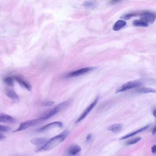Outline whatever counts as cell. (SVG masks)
Wrapping results in <instances>:
<instances>
[{
  "label": "cell",
  "instance_id": "16",
  "mask_svg": "<svg viewBox=\"0 0 156 156\" xmlns=\"http://www.w3.org/2000/svg\"><path fill=\"white\" fill-rule=\"evenodd\" d=\"M126 21L122 20L117 21L114 25L113 29L115 31H118L124 27L126 25Z\"/></svg>",
  "mask_w": 156,
  "mask_h": 156
},
{
  "label": "cell",
  "instance_id": "5",
  "mask_svg": "<svg viewBox=\"0 0 156 156\" xmlns=\"http://www.w3.org/2000/svg\"><path fill=\"white\" fill-rule=\"evenodd\" d=\"M61 110V108L59 106L57 105L55 107L45 112L39 118L43 121L53 116Z\"/></svg>",
  "mask_w": 156,
  "mask_h": 156
},
{
  "label": "cell",
  "instance_id": "19",
  "mask_svg": "<svg viewBox=\"0 0 156 156\" xmlns=\"http://www.w3.org/2000/svg\"><path fill=\"white\" fill-rule=\"evenodd\" d=\"M137 92L142 93H155V89L147 87H143L138 89Z\"/></svg>",
  "mask_w": 156,
  "mask_h": 156
},
{
  "label": "cell",
  "instance_id": "6",
  "mask_svg": "<svg viewBox=\"0 0 156 156\" xmlns=\"http://www.w3.org/2000/svg\"><path fill=\"white\" fill-rule=\"evenodd\" d=\"M98 98L99 96H98L94 101L86 108L78 119L76 121L77 122H80L85 118L92 109L96 105L98 99Z\"/></svg>",
  "mask_w": 156,
  "mask_h": 156
},
{
  "label": "cell",
  "instance_id": "26",
  "mask_svg": "<svg viewBox=\"0 0 156 156\" xmlns=\"http://www.w3.org/2000/svg\"><path fill=\"white\" fill-rule=\"evenodd\" d=\"M92 135L91 134H88L86 138V140L87 141H88L90 140L92 137Z\"/></svg>",
  "mask_w": 156,
  "mask_h": 156
},
{
  "label": "cell",
  "instance_id": "7",
  "mask_svg": "<svg viewBox=\"0 0 156 156\" xmlns=\"http://www.w3.org/2000/svg\"><path fill=\"white\" fill-rule=\"evenodd\" d=\"M94 68L92 67H86L79 69L68 73L66 76L67 78L76 77L86 73L92 70Z\"/></svg>",
  "mask_w": 156,
  "mask_h": 156
},
{
  "label": "cell",
  "instance_id": "29",
  "mask_svg": "<svg viewBox=\"0 0 156 156\" xmlns=\"http://www.w3.org/2000/svg\"><path fill=\"white\" fill-rule=\"evenodd\" d=\"M120 0H112L111 2L112 3H114L115 2H116L119 1Z\"/></svg>",
  "mask_w": 156,
  "mask_h": 156
},
{
  "label": "cell",
  "instance_id": "18",
  "mask_svg": "<svg viewBox=\"0 0 156 156\" xmlns=\"http://www.w3.org/2000/svg\"><path fill=\"white\" fill-rule=\"evenodd\" d=\"M133 24L135 26L140 27H146L148 25V23L141 20H134Z\"/></svg>",
  "mask_w": 156,
  "mask_h": 156
},
{
  "label": "cell",
  "instance_id": "30",
  "mask_svg": "<svg viewBox=\"0 0 156 156\" xmlns=\"http://www.w3.org/2000/svg\"><path fill=\"white\" fill-rule=\"evenodd\" d=\"M156 111L155 109L154 111L153 112V115L155 117L156 115Z\"/></svg>",
  "mask_w": 156,
  "mask_h": 156
},
{
  "label": "cell",
  "instance_id": "9",
  "mask_svg": "<svg viewBox=\"0 0 156 156\" xmlns=\"http://www.w3.org/2000/svg\"><path fill=\"white\" fill-rule=\"evenodd\" d=\"M15 121V119L11 115L5 113H0V122L13 123Z\"/></svg>",
  "mask_w": 156,
  "mask_h": 156
},
{
  "label": "cell",
  "instance_id": "12",
  "mask_svg": "<svg viewBox=\"0 0 156 156\" xmlns=\"http://www.w3.org/2000/svg\"><path fill=\"white\" fill-rule=\"evenodd\" d=\"M83 5L85 8L87 9H93L98 7L97 2L91 0H87L84 2Z\"/></svg>",
  "mask_w": 156,
  "mask_h": 156
},
{
  "label": "cell",
  "instance_id": "2",
  "mask_svg": "<svg viewBox=\"0 0 156 156\" xmlns=\"http://www.w3.org/2000/svg\"><path fill=\"white\" fill-rule=\"evenodd\" d=\"M43 121L40 118L37 119L28 120L21 122L18 127L13 131L16 132L24 130L30 127L36 125Z\"/></svg>",
  "mask_w": 156,
  "mask_h": 156
},
{
  "label": "cell",
  "instance_id": "22",
  "mask_svg": "<svg viewBox=\"0 0 156 156\" xmlns=\"http://www.w3.org/2000/svg\"><path fill=\"white\" fill-rule=\"evenodd\" d=\"M141 138V137L140 136L135 137L128 141L126 144L127 145L134 144L140 140Z\"/></svg>",
  "mask_w": 156,
  "mask_h": 156
},
{
  "label": "cell",
  "instance_id": "23",
  "mask_svg": "<svg viewBox=\"0 0 156 156\" xmlns=\"http://www.w3.org/2000/svg\"><path fill=\"white\" fill-rule=\"evenodd\" d=\"M10 130V128L9 127L0 125V132H8Z\"/></svg>",
  "mask_w": 156,
  "mask_h": 156
},
{
  "label": "cell",
  "instance_id": "8",
  "mask_svg": "<svg viewBox=\"0 0 156 156\" xmlns=\"http://www.w3.org/2000/svg\"><path fill=\"white\" fill-rule=\"evenodd\" d=\"M62 126V123L60 122H55L47 124L37 130V132H42L55 127H60Z\"/></svg>",
  "mask_w": 156,
  "mask_h": 156
},
{
  "label": "cell",
  "instance_id": "10",
  "mask_svg": "<svg viewBox=\"0 0 156 156\" xmlns=\"http://www.w3.org/2000/svg\"><path fill=\"white\" fill-rule=\"evenodd\" d=\"M150 124H148V125L146 126H145L140 129H139L135 131H134L133 132L127 134H126L125 135L123 136H122L119 139V140H123V139H125L128 138L131 136H134L138 133H140L142 132L143 131L147 130L148 128H149L150 127Z\"/></svg>",
  "mask_w": 156,
  "mask_h": 156
},
{
  "label": "cell",
  "instance_id": "28",
  "mask_svg": "<svg viewBox=\"0 0 156 156\" xmlns=\"http://www.w3.org/2000/svg\"><path fill=\"white\" fill-rule=\"evenodd\" d=\"M156 126H155L153 129L152 131V133L153 135H154L156 133Z\"/></svg>",
  "mask_w": 156,
  "mask_h": 156
},
{
  "label": "cell",
  "instance_id": "3",
  "mask_svg": "<svg viewBox=\"0 0 156 156\" xmlns=\"http://www.w3.org/2000/svg\"><path fill=\"white\" fill-rule=\"evenodd\" d=\"M141 85V83L138 81H129L124 84L116 90V93L122 92L127 90L138 87Z\"/></svg>",
  "mask_w": 156,
  "mask_h": 156
},
{
  "label": "cell",
  "instance_id": "20",
  "mask_svg": "<svg viewBox=\"0 0 156 156\" xmlns=\"http://www.w3.org/2000/svg\"><path fill=\"white\" fill-rule=\"evenodd\" d=\"M14 78L10 76L6 77L4 79L5 83L7 85L12 87L14 86Z\"/></svg>",
  "mask_w": 156,
  "mask_h": 156
},
{
  "label": "cell",
  "instance_id": "21",
  "mask_svg": "<svg viewBox=\"0 0 156 156\" xmlns=\"http://www.w3.org/2000/svg\"><path fill=\"white\" fill-rule=\"evenodd\" d=\"M138 15V13H127L122 16H120V18L126 20H128L131 17L136 16Z\"/></svg>",
  "mask_w": 156,
  "mask_h": 156
},
{
  "label": "cell",
  "instance_id": "1",
  "mask_svg": "<svg viewBox=\"0 0 156 156\" xmlns=\"http://www.w3.org/2000/svg\"><path fill=\"white\" fill-rule=\"evenodd\" d=\"M68 134L67 130H64L59 134L52 138L44 144L36 147L35 151L40 152L51 150L61 143Z\"/></svg>",
  "mask_w": 156,
  "mask_h": 156
},
{
  "label": "cell",
  "instance_id": "14",
  "mask_svg": "<svg viewBox=\"0 0 156 156\" xmlns=\"http://www.w3.org/2000/svg\"><path fill=\"white\" fill-rule=\"evenodd\" d=\"M48 140L47 139L43 138H35L30 140V143L36 146H41L45 144Z\"/></svg>",
  "mask_w": 156,
  "mask_h": 156
},
{
  "label": "cell",
  "instance_id": "4",
  "mask_svg": "<svg viewBox=\"0 0 156 156\" xmlns=\"http://www.w3.org/2000/svg\"><path fill=\"white\" fill-rule=\"evenodd\" d=\"M140 20L148 23H153L155 19V14L149 11H144L140 14Z\"/></svg>",
  "mask_w": 156,
  "mask_h": 156
},
{
  "label": "cell",
  "instance_id": "15",
  "mask_svg": "<svg viewBox=\"0 0 156 156\" xmlns=\"http://www.w3.org/2000/svg\"><path fill=\"white\" fill-rule=\"evenodd\" d=\"M122 124L116 123L108 127V129L113 132L117 133L122 130Z\"/></svg>",
  "mask_w": 156,
  "mask_h": 156
},
{
  "label": "cell",
  "instance_id": "13",
  "mask_svg": "<svg viewBox=\"0 0 156 156\" xmlns=\"http://www.w3.org/2000/svg\"><path fill=\"white\" fill-rule=\"evenodd\" d=\"M14 78V80L16 81L22 87L26 88L29 91L31 90V86L28 83L18 76H15Z\"/></svg>",
  "mask_w": 156,
  "mask_h": 156
},
{
  "label": "cell",
  "instance_id": "25",
  "mask_svg": "<svg viewBox=\"0 0 156 156\" xmlns=\"http://www.w3.org/2000/svg\"><path fill=\"white\" fill-rule=\"evenodd\" d=\"M151 151L154 153L155 154L156 152V146L155 145H154L151 147Z\"/></svg>",
  "mask_w": 156,
  "mask_h": 156
},
{
  "label": "cell",
  "instance_id": "24",
  "mask_svg": "<svg viewBox=\"0 0 156 156\" xmlns=\"http://www.w3.org/2000/svg\"><path fill=\"white\" fill-rule=\"evenodd\" d=\"M54 104L55 102L51 101L43 102L41 105L44 107H49L53 105Z\"/></svg>",
  "mask_w": 156,
  "mask_h": 156
},
{
  "label": "cell",
  "instance_id": "17",
  "mask_svg": "<svg viewBox=\"0 0 156 156\" xmlns=\"http://www.w3.org/2000/svg\"><path fill=\"white\" fill-rule=\"evenodd\" d=\"M6 94L9 98L12 99L16 100L19 98L17 94L12 89H8L6 91Z\"/></svg>",
  "mask_w": 156,
  "mask_h": 156
},
{
  "label": "cell",
  "instance_id": "27",
  "mask_svg": "<svg viewBox=\"0 0 156 156\" xmlns=\"http://www.w3.org/2000/svg\"><path fill=\"white\" fill-rule=\"evenodd\" d=\"M5 138V136L3 134L0 133V140H2Z\"/></svg>",
  "mask_w": 156,
  "mask_h": 156
},
{
  "label": "cell",
  "instance_id": "11",
  "mask_svg": "<svg viewBox=\"0 0 156 156\" xmlns=\"http://www.w3.org/2000/svg\"><path fill=\"white\" fill-rule=\"evenodd\" d=\"M81 150V148L79 145H73L68 148L67 152L69 155H73L78 153Z\"/></svg>",
  "mask_w": 156,
  "mask_h": 156
}]
</instances>
